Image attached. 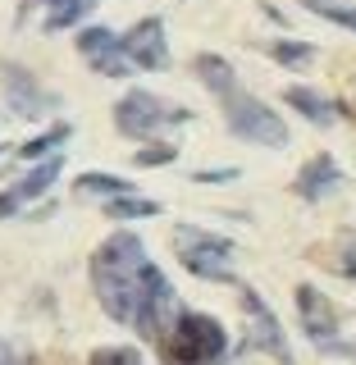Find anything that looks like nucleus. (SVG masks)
Wrapping results in <instances>:
<instances>
[{
	"label": "nucleus",
	"mask_w": 356,
	"mask_h": 365,
	"mask_svg": "<svg viewBox=\"0 0 356 365\" xmlns=\"http://www.w3.org/2000/svg\"><path fill=\"white\" fill-rule=\"evenodd\" d=\"M0 78H5V91H9V110L23 114V119H37V114L55 110V96H46V91L32 83L28 68H19L14 60L0 64Z\"/></svg>",
	"instance_id": "9"
},
{
	"label": "nucleus",
	"mask_w": 356,
	"mask_h": 365,
	"mask_svg": "<svg viewBox=\"0 0 356 365\" xmlns=\"http://www.w3.org/2000/svg\"><path fill=\"white\" fill-rule=\"evenodd\" d=\"M306 9H315L325 23H338V28H347V32H356V9H347V5H334V0H302Z\"/></svg>",
	"instance_id": "20"
},
{
	"label": "nucleus",
	"mask_w": 356,
	"mask_h": 365,
	"mask_svg": "<svg viewBox=\"0 0 356 365\" xmlns=\"http://www.w3.org/2000/svg\"><path fill=\"white\" fill-rule=\"evenodd\" d=\"M178 151H174V146H146V151H137V165H169V160H174Z\"/></svg>",
	"instance_id": "22"
},
{
	"label": "nucleus",
	"mask_w": 356,
	"mask_h": 365,
	"mask_svg": "<svg viewBox=\"0 0 356 365\" xmlns=\"http://www.w3.org/2000/svg\"><path fill=\"white\" fill-rule=\"evenodd\" d=\"M178 319V302H174V288H169V279L160 274L151 260H146L142 269V283H137V306H133V329L142 338H160L165 334V324H174Z\"/></svg>",
	"instance_id": "6"
},
{
	"label": "nucleus",
	"mask_w": 356,
	"mask_h": 365,
	"mask_svg": "<svg viewBox=\"0 0 356 365\" xmlns=\"http://www.w3.org/2000/svg\"><path fill=\"white\" fill-rule=\"evenodd\" d=\"M270 55L279 64H288V68H302V73H306V68H315V60H320V51H315L311 41H274Z\"/></svg>",
	"instance_id": "16"
},
{
	"label": "nucleus",
	"mask_w": 356,
	"mask_h": 365,
	"mask_svg": "<svg viewBox=\"0 0 356 365\" xmlns=\"http://www.w3.org/2000/svg\"><path fill=\"white\" fill-rule=\"evenodd\" d=\"M68 137H73V123H55L51 133H41V137H32V142H23L19 146V160H37L46 151H55V146H64Z\"/></svg>",
	"instance_id": "17"
},
{
	"label": "nucleus",
	"mask_w": 356,
	"mask_h": 365,
	"mask_svg": "<svg viewBox=\"0 0 356 365\" xmlns=\"http://www.w3.org/2000/svg\"><path fill=\"white\" fill-rule=\"evenodd\" d=\"M73 187H78V197H91V192H101V197H128V192H133L128 182L114 178V174H83Z\"/></svg>",
	"instance_id": "18"
},
{
	"label": "nucleus",
	"mask_w": 356,
	"mask_h": 365,
	"mask_svg": "<svg viewBox=\"0 0 356 365\" xmlns=\"http://www.w3.org/2000/svg\"><path fill=\"white\" fill-rule=\"evenodd\" d=\"M78 51H83V60L91 64V73H106V78H128L133 73V60L123 55V41L114 37L110 28L78 32Z\"/></svg>",
	"instance_id": "7"
},
{
	"label": "nucleus",
	"mask_w": 356,
	"mask_h": 365,
	"mask_svg": "<svg viewBox=\"0 0 356 365\" xmlns=\"http://www.w3.org/2000/svg\"><path fill=\"white\" fill-rule=\"evenodd\" d=\"M297 311H302V329H306V338L320 342V347H338V315H334V306L320 297L311 283H302L297 288Z\"/></svg>",
	"instance_id": "10"
},
{
	"label": "nucleus",
	"mask_w": 356,
	"mask_h": 365,
	"mask_svg": "<svg viewBox=\"0 0 356 365\" xmlns=\"http://www.w3.org/2000/svg\"><path fill=\"white\" fill-rule=\"evenodd\" d=\"M247 338H251V347H260V351H270V356L288 361V342H283L279 319L270 315V306L260 302L256 292H247Z\"/></svg>",
	"instance_id": "11"
},
{
	"label": "nucleus",
	"mask_w": 356,
	"mask_h": 365,
	"mask_svg": "<svg viewBox=\"0 0 356 365\" xmlns=\"http://www.w3.org/2000/svg\"><path fill=\"white\" fill-rule=\"evenodd\" d=\"M0 365H14V361H9V351H5V347H0Z\"/></svg>",
	"instance_id": "23"
},
{
	"label": "nucleus",
	"mask_w": 356,
	"mask_h": 365,
	"mask_svg": "<svg viewBox=\"0 0 356 365\" xmlns=\"http://www.w3.org/2000/svg\"><path fill=\"white\" fill-rule=\"evenodd\" d=\"M224 351H228L224 324L210 319V315H197V311L178 315L174 334L165 342V356L174 365H215V361H224Z\"/></svg>",
	"instance_id": "3"
},
{
	"label": "nucleus",
	"mask_w": 356,
	"mask_h": 365,
	"mask_svg": "<svg viewBox=\"0 0 356 365\" xmlns=\"http://www.w3.org/2000/svg\"><path fill=\"white\" fill-rule=\"evenodd\" d=\"M91 365H142V356L128 351V347H110V351H96Z\"/></svg>",
	"instance_id": "21"
},
{
	"label": "nucleus",
	"mask_w": 356,
	"mask_h": 365,
	"mask_svg": "<svg viewBox=\"0 0 356 365\" xmlns=\"http://www.w3.org/2000/svg\"><path fill=\"white\" fill-rule=\"evenodd\" d=\"M192 110L183 106H169L165 96H156V91H128V96L114 106V128L123 137H151L156 128H165V123H188Z\"/></svg>",
	"instance_id": "5"
},
{
	"label": "nucleus",
	"mask_w": 356,
	"mask_h": 365,
	"mask_svg": "<svg viewBox=\"0 0 356 365\" xmlns=\"http://www.w3.org/2000/svg\"><path fill=\"white\" fill-rule=\"evenodd\" d=\"M283 96H288L293 110H302L311 123H320V128H329V123L338 119V106H334L329 96H320V91H311V87H288Z\"/></svg>",
	"instance_id": "14"
},
{
	"label": "nucleus",
	"mask_w": 356,
	"mask_h": 365,
	"mask_svg": "<svg viewBox=\"0 0 356 365\" xmlns=\"http://www.w3.org/2000/svg\"><path fill=\"white\" fill-rule=\"evenodd\" d=\"M91 9H96V0H46V32L73 28V23H83Z\"/></svg>",
	"instance_id": "15"
},
{
	"label": "nucleus",
	"mask_w": 356,
	"mask_h": 365,
	"mask_svg": "<svg viewBox=\"0 0 356 365\" xmlns=\"http://www.w3.org/2000/svg\"><path fill=\"white\" fill-rule=\"evenodd\" d=\"M60 169H64V160H60V155H51V160H41V165L32 169L28 178H19L9 192H0V220H9V215H14L19 205H28L32 197H41V192L51 187L55 178H60Z\"/></svg>",
	"instance_id": "12"
},
{
	"label": "nucleus",
	"mask_w": 356,
	"mask_h": 365,
	"mask_svg": "<svg viewBox=\"0 0 356 365\" xmlns=\"http://www.w3.org/2000/svg\"><path fill=\"white\" fill-rule=\"evenodd\" d=\"M174 251L197 279H215V283H233V269H228V256H233V242L228 237H215L205 228L183 224L174 233Z\"/></svg>",
	"instance_id": "4"
},
{
	"label": "nucleus",
	"mask_w": 356,
	"mask_h": 365,
	"mask_svg": "<svg viewBox=\"0 0 356 365\" xmlns=\"http://www.w3.org/2000/svg\"><path fill=\"white\" fill-rule=\"evenodd\" d=\"M123 41V55L133 60V68H151V73H160V68H169V41H165V19H142L137 28L128 32Z\"/></svg>",
	"instance_id": "8"
},
{
	"label": "nucleus",
	"mask_w": 356,
	"mask_h": 365,
	"mask_svg": "<svg viewBox=\"0 0 356 365\" xmlns=\"http://www.w3.org/2000/svg\"><path fill=\"white\" fill-rule=\"evenodd\" d=\"M142 269H146V247H142L137 233H114V237H106V247L91 256L96 297H101V306H106V315L119 319V324H133Z\"/></svg>",
	"instance_id": "2"
},
{
	"label": "nucleus",
	"mask_w": 356,
	"mask_h": 365,
	"mask_svg": "<svg viewBox=\"0 0 356 365\" xmlns=\"http://www.w3.org/2000/svg\"><path fill=\"white\" fill-rule=\"evenodd\" d=\"M106 215H110V220H151V215H160V205L142 201V197H114L106 205Z\"/></svg>",
	"instance_id": "19"
},
{
	"label": "nucleus",
	"mask_w": 356,
	"mask_h": 365,
	"mask_svg": "<svg viewBox=\"0 0 356 365\" xmlns=\"http://www.w3.org/2000/svg\"><path fill=\"white\" fill-rule=\"evenodd\" d=\"M197 78L220 96L228 133H233V137L256 142V146H274V151L288 146V123H283L270 106H260L256 96H247V91L238 87V73L228 68L224 55H197Z\"/></svg>",
	"instance_id": "1"
},
{
	"label": "nucleus",
	"mask_w": 356,
	"mask_h": 365,
	"mask_svg": "<svg viewBox=\"0 0 356 365\" xmlns=\"http://www.w3.org/2000/svg\"><path fill=\"white\" fill-rule=\"evenodd\" d=\"M342 182V169L334 165V155H315L311 165L297 174V197H306V201H320V197H329Z\"/></svg>",
	"instance_id": "13"
}]
</instances>
